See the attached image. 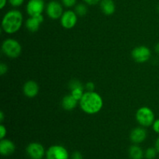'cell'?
Masks as SVG:
<instances>
[{"label":"cell","mask_w":159,"mask_h":159,"mask_svg":"<svg viewBox=\"0 0 159 159\" xmlns=\"http://www.w3.org/2000/svg\"><path fill=\"white\" fill-rule=\"evenodd\" d=\"M80 107L85 113L96 114L99 113L103 106V100L96 92H85L79 100Z\"/></svg>","instance_id":"1"},{"label":"cell","mask_w":159,"mask_h":159,"mask_svg":"<svg viewBox=\"0 0 159 159\" xmlns=\"http://www.w3.org/2000/svg\"><path fill=\"white\" fill-rule=\"evenodd\" d=\"M23 24V15L21 12L16 9L6 12L2 21V30L9 34L16 33Z\"/></svg>","instance_id":"2"},{"label":"cell","mask_w":159,"mask_h":159,"mask_svg":"<svg viewBox=\"0 0 159 159\" xmlns=\"http://www.w3.org/2000/svg\"><path fill=\"white\" fill-rule=\"evenodd\" d=\"M2 50L7 57H11V58H16L21 54L22 48L20 43L16 40L9 38L3 41L2 45Z\"/></svg>","instance_id":"3"},{"label":"cell","mask_w":159,"mask_h":159,"mask_svg":"<svg viewBox=\"0 0 159 159\" xmlns=\"http://www.w3.org/2000/svg\"><path fill=\"white\" fill-rule=\"evenodd\" d=\"M136 120L140 125L143 127H149L155 122V113L149 107H141L136 113Z\"/></svg>","instance_id":"4"},{"label":"cell","mask_w":159,"mask_h":159,"mask_svg":"<svg viewBox=\"0 0 159 159\" xmlns=\"http://www.w3.org/2000/svg\"><path fill=\"white\" fill-rule=\"evenodd\" d=\"M47 159H68L69 155L67 149L61 145H53L46 152Z\"/></svg>","instance_id":"5"},{"label":"cell","mask_w":159,"mask_h":159,"mask_svg":"<svg viewBox=\"0 0 159 159\" xmlns=\"http://www.w3.org/2000/svg\"><path fill=\"white\" fill-rule=\"evenodd\" d=\"M152 52L146 46H139L132 51V57L138 63H144L150 59Z\"/></svg>","instance_id":"6"},{"label":"cell","mask_w":159,"mask_h":159,"mask_svg":"<svg viewBox=\"0 0 159 159\" xmlns=\"http://www.w3.org/2000/svg\"><path fill=\"white\" fill-rule=\"evenodd\" d=\"M46 12L47 15L52 20L61 19L64 13L62 5L57 1H54V0L51 1L47 5Z\"/></svg>","instance_id":"7"},{"label":"cell","mask_w":159,"mask_h":159,"mask_svg":"<svg viewBox=\"0 0 159 159\" xmlns=\"http://www.w3.org/2000/svg\"><path fill=\"white\" fill-rule=\"evenodd\" d=\"M45 8L43 0H29L26 4V12L30 16L42 15Z\"/></svg>","instance_id":"8"},{"label":"cell","mask_w":159,"mask_h":159,"mask_svg":"<svg viewBox=\"0 0 159 159\" xmlns=\"http://www.w3.org/2000/svg\"><path fill=\"white\" fill-rule=\"evenodd\" d=\"M61 24L65 29H71L76 25L78 21V15L75 11L67 10L64 12L61 17Z\"/></svg>","instance_id":"9"},{"label":"cell","mask_w":159,"mask_h":159,"mask_svg":"<svg viewBox=\"0 0 159 159\" xmlns=\"http://www.w3.org/2000/svg\"><path fill=\"white\" fill-rule=\"evenodd\" d=\"M26 153L31 159H42L45 154L44 148L39 143H30L26 148Z\"/></svg>","instance_id":"10"},{"label":"cell","mask_w":159,"mask_h":159,"mask_svg":"<svg viewBox=\"0 0 159 159\" xmlns=\"http://www.w3.org/2000/svg\"><path fill=\"white\" fill-rule=\"evenodd\" d=\"M43 16L42 15L30 16L26 22V26L30 32H37L40 28L41 23L43 22Z\"/></svg>","instance_id":"11"},{"label":"cell","mask_w":159,"mask_h":159,"mask_svg":"<svg viewBox=\"0 0 159 159\" xmlns=\"http://www.w3.org/2000/svg\"><path fill=\"white\" fill-rule=\"evenodd\" d=\"M23 92L25 96L28 98H34L38 94L39 86L34 81H28L23 85Z\"/></svg>","instance_id":"12"},{"label":"cell","mask_w":159,"mask_h":159,"mask_svg":"<svg viewBox=\"0 0 159 159\" xmlns=\"http://www.w3.org/2000/svg\"><path fill=\"white\" fill-rule=\"evenodd\" d=\"M15 144L8 139H2L0 141V154L3 156H9L15 152Z\"/></svg>","instance_id":"13"},{"label":"cell","mask_w":159,"mask_h":159,"mask_svg":"<svg viewBox=\"0 0 159 159\" xmlns=\"http://www.w3.org/2000/svg\"><path fill=\"white\" fill-rule=\"evenodd\" d=\"M147 138V132L142 127H137L131 131L130 138L134 144H140L144 141Z\"/></svg>","instance_id":"14"},{"label":"cell","mask_w":159,"mask_h":159,"mask_svg":"<svg viewBox=\"0 0 159 159\" xmlns=\"http://www.w3.org/2000/svg\"><path fill=\"white\" fill-rule=\"evenodd\" d=\"M70 88L71 89V94L72 95L73 97L75 98L78 101L80 100L84 94V89L82 83L77 80H73L70 83Z\"/></svg>","instance_id":"15"},{"label":"cell","mask_w":159,"mask_h":159,"mask_svg":"<svg viewBox=\"0 0 159 159\" xmlns=\"http://www.w3.org/2000/svg\"><path fill=\"white\" fill-rule=\"evenodd\" d=\"M100 8L105 15L110 16L114 13L116 6L113 0H101Z\"/></svg>","instance_id":"16"},{"label":"cell","mask_w":159,"mask_h":159,"mask_svg":"<svg viewBox=\"0 0 159 159\" xmlns=\"http://www.w3.org/2000/svg\"><path fill=\"white\" fill-rule=\"evenodd\" d=\"M78 102L79 101L75 99V97H73L72 95H67L65 97L63 98L61 102V105L63 107V108L65 110H68V111H71L73 109H75L77 106Z\"/></svg>","instance_id":"17"},{"label":"cell","mask_w":159,"mask_h":159,"mask_svg":"<svg viewBox=\"0 0 159 159\" xmlns=\"http://www.w3.org/2000/svg\"><path fill=\"white\" fill-rule=\"evenodd\" d=\"M129 155L131 159H142L144 152L138 145H133L129 149Z\"/></svg>","instance_id":"18"},{"label":"cell","mask_w":159,"mask_h":159,"mask_svg":"<svg viewBox=\"0 0 159 159\" xmlns=\"http://www.w3.org/2000/svg\"><path fill=\"white\" fill-rule=\"evenodd\" d=\"M75 12L79 16H83L88 12V9H87L86 6L82 3H79V4L76 5L75 8Z\"/></svg>","instance_id":"19"},{"label":"cell","mask_w":159,"mask_h":159,"mask_svg":"<svg viewBox=\"0 0 159 159\" xmlns=\"http://www.w3.org/2000/svg\"><path fill=\"white\" fill-rule=\"evenodd\" d=\"M157 151L156 148H149L146 150L145 152V158L147 159H154L155 158L157 155Z\"/></svg>","instance_id":"20"},{"label":"cell","mask_w":159,"mask_h":159,"mask_svg":"<svg viewBox=\"0 0 159 159\" xmlns=\"http://www.w3.org/2000/svg\"><path fill=\"white\" fill-rule=\"evenodd\" d=\"M61 2L65 7L71 8L75 6V5L77 2V0H61Z\"/></svg>","instance_id":"21"},{"label":"cell","mask_w":159,"mask_h":159,"mask_svg":"<svg viewBox=\"0 0 159 159\" xmlns=\"http://www.w3.org/2000/svg\"><path fill=\"white\" fill-rule=\"evenodd\" d=\"M9 4L13 7H19L24 2V0H9Z\"/></svg>","instance_id":"22"},{"label":"cell","mask_w":159,"mask_h":159,"mask_svg":"<svg viewBox=\"0 0 159 159\" xmlns=\"http://www.w3.org/2000/svg\"><path fill=\"white\" fill-rule=\"evenodd\" d=\"M6 133H7V130H6V127L2 124L0 125V138L2 139H4V138L6 137Z\"/></svg>","instance_id":"23"},{"label":"cell","mask_w":159,"mask_h":159,"mask_svg":"<svg viewBox=\"0 0 159 159\" xmlns=\"http://www.w3.org/2000/svg\"><path fill=\"white\" fill-rule=\"evenodd\" d=\"M8 68H7V65L4 63H1L0 64V75H3L6 73L7 71Z\"/></svg>","instance_id":"24"},{"label":"cell","mask_w":159,"mask_h":159,"mask_svg":"<svg viewBox=\"0 0 159 159\" xmlns=\"http://www.w3.org/2000/svg\"><path fill=\"white\" fill-rule=\"evenodd\" d=\"M85 89H86L87 91H89V92L94 91V89H95L94 83H93V82H88V83L85 85Z\"/></svg>","instance_id":"25"},{"label":"cell","mask_w":159,"mask_h":159,"mask_svg":"<svg viewBox=\"0 0 159 159\" xmlns=\"http://www.w3.org/2000/svg\"><path fill=\"white\" fill-rule=\"evenodd\" d=\"M152 127H153L154 131L156 132L157 134H159V119L155 120V122L152 124Z\"/></svg>","instance_id":"26"},{"label":"cell","mask_w":159,"mask_h":159,"mask_svg":"<svg viewBox=\"0 0 159 159\" xmlns=\"http://www.w3.org/2000/svg\"><path fill=\"white\" fill-rule=\"evenodd\" d=\"M71 159H83V157L80 152H75L71 155Z\"/></svg>","instance_id":"27"},{"label":"cell","mask_w":159,"mask_h":159,"mask_svg":"<svg viewBox=\"0 0 159 159\" xmlns=\"http://www.w3.org/2000/svg\"><path fill=\"white\" fill-rule=\"evenodd\" d=\"M86 4L90 5V6H94V5L98 4L99 2H101L100 0H83Z\"/></svg>","instance_id":"28"},{"label":"cell","mask_w":159,"mask_h":159,"mask_svg":"<svg viewBox=\"0 0 159 159\" xmlns=\"http://www.w3.org/2000/svg\"><path fill=\"white\" fill-rule=\"evenodd\" d=\"M7 0H0V9H2L6 6Z\"/></svg>","instance_id":"29"},{"label":"cell","mask_w":159,"mask_h":159,"mask_svg":"<svg viewBox=\"0 0 159 159\" xmlns=\"http://www.w3.org/2000/svg\"><path fill=\"white\" fill-rule=\"evenodd\" d=\"M155 148L157 149V151H158V152L159 153V137L158 138V139H157L156 142H155Z\"/></svg>","instance_id":"30"},{"label":"cell","mask_w":159,"mask_h":159,"mask_svg":"<svg viewBox=\"0 0 159 159\" xmlns=\"http://www.w3.org/2000/svg\"><path fill=\"white\" fill-rule=\"evenodd\" d=\"M3 120H4V113L2 111L0 112V122H2Z\"/></svg>","instance_id":"31"},{"label":"cell","mask_w":159,"mask_h":159,"mask_svg":"<svg viewBox=\"0 0 159 159\" xmlns=\"http://www.w3.org/2000/svg\"><path fill=\"white\" fill-rule=\"evenodd\" d=\"M155 51L159 54V43H158L155 46Z\"/></svg>","instance_id":"32"}]
</instances>
